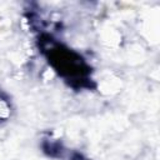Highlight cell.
Returning <instances> with one entry per match:
<instances>
[{
	"label": "cell",
	"instance_id": "6da1fadb",
	"mask_svg": "<svg viewBox=\"0 0 160 160\" xmlns=\"http://www.w3.org/2000/svg\"><path fill=\"white\" fill-rule=\"evenodd\" d=\"M42 50L48 56L51 66L58 71L65 80L71 84H79L80 86L89 79V66L82 58L75 51L56 44L54 41L45 40Z\"/></svg>",
	"mask_w": 160,
	"mask_h": 160
}]
</instances>
